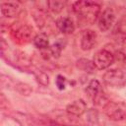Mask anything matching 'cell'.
<instances>
[{
  "label": "cell",
  "mask_w": 126,
  "mask_h": 126,
  "mask_svg": "<svg viewBox=\"0 0 126 126\" xmlns=\"http://www.w3.org/2000/svg\"><path fill=\"white\" fill-rule=\"evenodd\" d=\"M72 7L74 13L87 23H94L100 14V5L93 1H76Z\"/></svg>",
  "instance_id": "6da1fadb"
},
{
  "label": "cell",
  "mask_w": 126,
  "mask_h": 126,
  "mask_svg": "<svg viewBox=\"0 0 126 126\" xmlns=\"http://www.w3.org/2000/svg\"><path fill=\"white\" fill-rule=\"evenodd\" d=\"M104 114L113 121H121L126 119V103L107 101L103 105Z\"/></svg>",
  "instance_id": "7a4b0ae2"
},
{
  "label": "cell",
  "mask_w": 126,
  "mask_h": 126,
  "mask_svg": "<svg viewBox=\"0 0 126 126\" xmlns=\"http://www.w3.org/2000/svg\"><path fill=\"white\" fill-rule=\"evenodd\" d=\"M103 82L114 88H122L126 85V75L120 69H110L102 76Z\"/></svg>",
  "instance_id": "3957f363"
},
{
  "label": "cell",
  "mask_w": 126,
  "mask_h": 126,
  "mask_svg": "<svg viewBox=\"0 0 126 126\" xmlns=\"http://www.w3.org/2000/svg\"><path fill=\"white\" fill-rule=\"evenodd\" d=\"M114 60H115L114 55L106 49L98 50L97 52L94 53V58H93V62L95 68L98 70H104L108 68L114 62Z\"/></svg>",
  "instance_id": "277c9868"
},
{
  "label": "cell",
  "mask_w": 126,
  "mask_h": 126,
  "mask_svg": "<svg viewBox=\"0 0 126 126\" xmlns=\"http://www.w3.org/2000/svg\"><path fill=\"white\" fill-rule=\"evenodd\" d=\"M115 20V14L112 9L106 8L103 10L97 18V26L101 32H106L110 29Z\"/></svg>",
  "instance_id": "5b68a950"
},
{
  "label": "cell",
  "mask_w": 126,
  "mask_h": 126,
  "mask_svg": "<svg viewBox=\"0 0 126 126\" xmlns=\"http://www.w3.org/2000/svg\"><path fill=\"white\" fill-rule=\"evenodd\" d=\"M86 93L89 97H91L94 102H100L103 100V92L101 90V86L97 80H92L86 88Z\"/></svg>",
  "instance_id": "8992f818"
},
{
  "label": "cell",
  "mask_w": 126,
  "mask_h": 126,
  "mask_svg": "<svg viewBox=\"0 0 126 126\" xmlns=\"http://www.w3.org/2000/svg\"><path fill=\"white\" fill-rule=\"evenodd\" d=\"M96 42V32L93 30H85L81 36V48L83 50L92 49Z\"/></svg>",
  "instance_id": "52a82bcc"
},
{
  "label": "cell",
  "mask_w": 126,
  "mask_h": 126,
  "mask_svg": "<svg viewBox=\"0 0 126 126\" xmlns=\"http://www.w3.org/2000/svg\"><path fill=\"white\" fill-rule=\"evenodd\" d=\"M86 110H87V104L83 99L74 100L73 102L68 104L66 107L67 113L72 116H76V117L83 115L86 112Z\"/></svg>",
  "instance_id": "ba28073f"
},
{
  "label": "cell",
  "mask_w": 126,
  "mask_h": 126,
  "mask_svg": "<svg viewBox=\"0 0 126 126\" xmlns=\"http://www.w3.org/2000/svg\"><path fill=\"white\" fill-rule=\"evenodd\" d=\"M56 27L64 34H70L75 31V25L71 18L60 17L56 20Z\"/></svg>",
  "instance_id": "9c48e42d"
},
{
  "label": "cell",
  "mask_w": 126,
  "mask_h": 126,
  "mask_svg": "<svg viewBox=\"0 0 126 126\" xmlns=\"http://www.w3.org/2000/svg\"><path fill=\"white\" fill-rule=\"evenodd\" d=\"M20 6L18 2H3L1 3V12L7 18L16 17L19 13Z\"/></svg>",
  "instance_id": "30bf717a"
},
{
  "label": "cell",
  "mask_w": 126,
  "mask_h": 126,
  "mask_svg": "<svg viewBox=\"0 0 126 126\" xmlns=\"http://www.w3.org/2000/svg\"><path fill=\"white\" fill-rule=\"evenodd\" d=\"M76 66L80 70H82V71H84L86 73H89V74H94L95 72V70H96L94 62L89 60V59H86V58L79 59L77 61V63H76Z\"/></svg>",
  "instance_id": "8fae6325"
},
{
  "label": "cell",
  "mask_w": 126,
  "mask_h": 126,
  "mask_svg": "<svg viewBox=\"0 0 126 126\" xmlns=\"http://www.w3.org/2000/svg\"><path fill=\"white\" fill-rule=\"evenodd\" d=\"M32 42H33L34 46L38 49H47L49 47L48 37L44 32H40V33L36 34L32 38Z\"/></svg>",
  "instance_id": "7c38bea8"
},
{
  "label": "cell",
  "mask_w": 126,
  "mask_h": 126,
  "mask_svg": "<svg viewBox=\"0 0 126 126\" xmlns=\"http://www.w3.org/2000/svg\"><path fill=\"white\" fill-rule=\"evenodd\" d=\"M66 43H67V42H66V40H65L64 38H59V39H57V40L49 47L51 55H52L53 57H55V58H58V57L60 56V54H61V51L64 49Z\"/></svg>",
  "instance_id": "4fadbf2b"
},
{
  "label": "cell",
  "mask_w": 126,
  "mask_h": 126,
  "mask_svg": "<svg viewBox=\"0 0 126 126\" xmlns=\"http://www.w3.org/2000/svg\"><path fill=\"white\" fill-rule=\"evenodd\" d=\"M65 6L63 1H47V12L51 11L52 13H60Z\"/></svg>",
  "instance_id": "5bb4252c"
},
{
  "label": "cell",
  "mask_w": 126,
  "mask_h": 126,
  "mask_svg": "<svg viewBox=\"0 0 126 126\" xmlns=\"http://www.w3.org/2000/svg\"><path fill=\"white\" fill-rule=\"evenodd\" d=\"M15 32L19 35L20 39H28V38H30L31 34L32 33V29L28 27V26H25V27H22V28L18 29Z\"/></svg>",
  "instance_id": "9a60e30c"
},
{
  "label": "cell",
  "mask_w": 126,
  "mask_h": 126,
  "mask_svg": "<svg viewBox=\"0 0 126 126\" xmlns=\"http://www.w3.org/2000/svg\"><path fill=\"white\" fill-rule=\"evenodd\" d=\"M115 32L122 34L123 36L126 37V15H124L121 20L117 23L116 28H115Z\"/></svg>",
  "instance_id": "2e32d148"
},
{
  "label": "cell",
  "mask_w": 126,
  "mask_h": 126,
  "mask_svg": "<svg viewBox=\"0 0 126 126\" xmlns=\"http://www.w3.org/2000/svg\"><path fill=\"white\" fill-rule=\"evenodd\" d=\"M35 78H36L37 82L39 84H41L42 86H47L49 84V78L43 72H37V73H35Z\"/></svg>",
  "instance_id": "e0dca14e"
},
{
  "label": "cell",
  "mask_w": 126,
  "mask_h": 126,
  "mask_svg": "<svg viewBox=\"0 0 126 126\" xmlns=\"http://www.w3.org/2000/svg\"><path fill=\"white\" fill-rule=\"evenodd\" d=\"M17 90H18V92H19L21 94H23V95H29V94L32 93L31 87H30L29 85H27V84H24V83L18 84Z\"/></svg>",
  "instance_id": "ac0fdd59"
},
{
  "label": "cell",
  "mask_w": 126,
  "mask_h": 126,
  "mask_svg": "<svg viewBox=\"0 0 126 126\" xmlns=\"http://www.w3.org/2000/svg\"><path fill=\"white\" fill-rule=\"evenodd\" d=\"M66 83H67V80L65 77H63L62 75H58L55 79V84H56V87L58 88V90L60 91H63L66 87Z\"/></svg>",
  "instance_id": "d6986e66"
},
{
  "label": "cell",
  "mask_w": 126,
  "mask_h": 126,
  "mask_svg": "<svg viewBox=\"0 0 126 126\" xmlns=\"http://www.w3.org/2000/svg\"><path fill=\"white\" fill-rule=\"evenodd\" d=\"M45 126H73V125L64 124V123H60V122L52 121V120H47V121L45 122Z\"/></svg>",
  "instance_id": "ffe728a7"
}]
</instances>
